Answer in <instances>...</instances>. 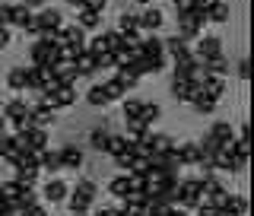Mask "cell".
I'll return each mask as SVG.
<instances>
[{"label":"cell","instance_id":"obj_45","mask_svg":"<svg viewBox=\"0 0 254 216\" xmlns=\"http://www.w3.org/2000/svg\"><path fill=\"white\" fill-rule=\"evenodd\" d=\"M235 73L242 76V79H251V61H248V58H242V61L235 64Z\"/></svg>","mask_w":254,"mask_h":216},{"label":"cell","instance_id":"obj_54","mask_svg":"<svg viewBox=\"0 0 254 216\" xmlns=\"http://www.w3.org/2000/svg\"><path fill=\"white\" fill-rule=\"evenodd\" d=\"M137 3H143V6H146V3H153V0H137Z\"/></svg>","mask_w":254,"mask_h":216},{"label":"cell","instance_id":"obj_24","mask_svg":"<svg viewBox=\"0 0 254 216\" xmlns=\"http://www.w3.org/2000/svg\"><path fill=\"white\" fill-rule=\"evenodd\" d=\"M22 115H29L26 99H10L3 105V118H6V121H16V118H22Z\"/></svg>","mask_w":254,"mask_h":216},{"label":"cell","instance_id":"obj_53","mask_svg":"<svg viewBox=\"0 0 254 216\" xmlns=\"http://www.w3.org/2000/svg\"><path fill=\"white\" fill-rule=\"evenodd\" d=\"M3 127H6V118H3V111H0V131H3Z\"/></svg>","mask_w":254,"mask_h":216},{"label":"cell","instance_id":"obj_8","mask_svg":"<svg viewBox=\"0 0 254 216\" xmlns=\"http://www.w3.org/2000/svg\"><path fill=\"white\" fill-rule=\"evenodd\" d=\"M51 73L58 76V83H61V86H76V79H79L76 67H73L70 61H61V64H54V67H51Z\"/></svg>","mask_w":254,"mask_h":216},{"label":"cell","instance_id":"obj_5","mask_svg":"<svg viewBox=\"0 0 254 216\" xmlns=\"http://www.w3.org/2000/svg\"><path fill=\"white\" fill-rule=\"evenodd\" d=\"M58 153H61V169H83L86 156H83V149H79L76 143H67V146L58 149Z\"/></svg>","mask_w":254,"mask_h":216},{"label":"cell","instance_id":"obj_25","mask_svg":"<svg viewBox=\"0 0 254 216\" xmlns=\"http://www.w3.org/2000/svg\"><path fill=\"white\" fill-rule=\"evenodd\" d=\"M137 118L153 127L159 118H162V105H159V102H143V108H140V115H137Z\"/></svg>","mask_w":254,"mask_h":216},{"label":"cell","instance_id":"obj_20","mask_svg":"<svg viewBox=\"0 0 254 216\" xmlns=\"http://www.w3.org/2000/svg\"><path fill=\"white\" fill-rule=\"evenodd\" d=\"M203 73L206 76H229V64L222 54H216V58H210V61H203Z\"/></svg>","mask_w":254,"mask_h":216},{"label":"cell","instance_id":"obj_1","mask_svg":"<svg viewBox=\"0 0 254 216\" xmlns=\"http://www.w3.org/2000/svg\"><path fill=\"white\" fill-rule=\"evenodd\" d=\"M203 26H206V13L203 10H188V13H178V35L194 42V38L203 35Z\"/></svg>","mask_w":254,"mask_h":216},{"label":"cell","instance_id":"obj_43","mask_svg":"<svg viewBox=\"0 0 254 216\" xmlns=\"http://www.w3.org/2000/svg\"><path fill=\"white\" fill-rule=\"evenodd\" d=\"M86 51H89L92 58H99V54L105 51V38H102V35H95V38H86Z\"/></svg>","mask_w":254,"mask_h":216},{"label":"cell","instance_id":"obj_17","mask_svg":"<svg viewBox=\"0 0 254 216\" xmlns=\"http://www.w3.org/2000/svg\"><path fill=\"white\" fill-rule=\"evenodd\" d=\"M29 115H32V124L35 127H48V124H54V108H48L38 102L35 108H29Z\"/></svg>","mask_w":254,"mask_h":216},{"label":"cell","instance_id":"obj_16","mask_svg":"<svg viewBox=\"0 0 254 216\" xmlns=\"http://www.w3.org/2000/svg\"><path fill=\"white\" fill-rule=\"evenodd\" d=\"M203 95H210V99H222V92H226V76H203Z\"/></svg>","mask_w":254,"mask_h":216},{"label":"cell","instance_id":"obj_33","mask_svg":"<svg viewBox=\"0 0 254 216\" xmlns=\"http://www.w3.org/2000/svg\"><path fill=\"white\" fill-rule=\"evenodd\" d=\"M38 165H16V181H19V185H35V178H38Z\"/></svg>","mask_w":254,"mask_h":216},{"label":"cell","instance_id":"obj_35","mask_svg":"<svg viewBox=\"0 0 254 216\" xmlns=\"http://www.w3.org/2000/svg\"><path fill=\"white\" fill-rule=\"evenodd\" d=\"M108 127H95V131L89 134V146L92 149H99V153H105V143H108Z\"/></svg>","mask_w":254,"mask_h":216},{"label":"cell","instance_id":"obj_41","mask_svg":"<svg viewBox=\"0 0 254 216\" xmlns=\"http://www.w3.org/2000/svg\"><path fill=\"white\" fill-rule=\"evenodd\" d=\"M121 108H124V118H137L140 115V108H143V102L140 99H121Z\"/></svg>","mask_w":254,"mask_h":216},{"label":"cell","instance_id":"obj_40","mask_svg":"<svg viewBox=\"0 0 254 216\" xmlns=\"http://www.w3.org/2000/svg\"><path fill=\"white\" fill-rule=\"evenodd\" d=\"M118 29H121V32H140V26H137V13H121V16H118Z\"/></svg>","mask_w":254,"mask_h":216},{"label":"cell","instance_id":"obj_22","mask_svg":"<svg viewBox=\"0 0 254 216\" xmlns=\"http://www.w3.org/2000/svg\"><path fill=\"white\" fill-rule=\"evenodd\" d=\"M51 48L54 45H48V42L38 38V42L32 45V64H42V67H48V64H51Z\"/></svg>","mask_w":254,"mask_h":216},{"label":"cell","instance_id":"obj_46","mask_svg":"<svg viewBox=\"0 0 254 216\" xmlns=\"http://www.w3.org/2000/svg\"><path fill=\"white\" fill-rule=\"evenodd\" d=\"M67 207H70V213H89V207H92V204H83V201H76V197H70Z\"/></svg>","mask_w":254,"mask_h":216},{"label":"cell","instance_id":"obj_50","mask_svg":"<svg viewBox=\"0 0 254 216\" xmlns=\"http://www.w3.org/2000/svg\"><path fill=\"white\" fill-rule=\"evenodd\" d=\"M10 45V26H0V48Z\"/></svg>","mask_w":254,"mask_h":216},{"label":"cell","instance_id":"obj_4","mask_svg":"<svg viewBox=\"0 0 254 216\" xmlns=\"http://www.w3.org/2000/svg\"><path fill=\"white\" fill-rule=\"evenodd\" d=\"M162 22H165V16L159 13L153 3H146V10L137 13V26H140V32H159V29H162Z\"/></svg>","mask_w":254,"mask_h":216},{"label":"cell","instance_id":"obj_48","mask_svg":"<svg viewBox=\"0 0 254 216\" xmlns=\"http://www.w3.org/2000/svg\"><path fill=\"white\" fill-rule=\"evenodd\" d=\"M83 6H89V10H95V13H102V10L108 6V0H86Z\"/></svg>","mask_w":254,"mask_h":216},{"label":"cell","instance_id":"obj_44","mask_svg":"<svg viewBox=\"0 0 254 216\" xmlns=\"http://www.w3.org/2000/svg\"><path fill=\"white\" fill-rule=\"evenodd\" d=\"M13 146H16V137H13V134H3V131H0V156H10L13 153Z\"/></svg>","mask_w":254,"mask_h":216},{"label":"cell","instance_id":"obj_13","mask_svg":"<svg viewBox=\"0 0 254 216\" xmlns=\"http://www.w3.org/2000/svg\"><path fill=\"white\" fill-rule=\"evenodd\" d=\"M70 64L76 67V73H79V76H92L95 70H99V64H95V58H92L89 51H86V48H83V51H79V54H76V58L70 61Z\"/></svg>","mask_w":254,"mask_h":216},{"label":"cell","instance_id":"obj_28","mask_svg":"<svg viewBox=\"0 0 254 216\" xmlns=\"http://www.w3.org/2000/svg\"><path fill=\"white\" fill-rule=\"evenodd\" d=\"M124 121H127V137L130 140H140V137H146V134L153 131V127L146 121H140V118H124Z\"/></svg>","mask_w":254,"mask_h":216},{"label":"cell","instance_id":"obj_12","mask_svg":"<svg viewBox=\"0 0 254 216\" xmlns=\"http://www.w3.org/2000/svg\"><path fill=\"white\" fill-rule=\"evenodd\" d=\"M175 153H178L181 165H197L200 162V146H197V143H175Z\"/></svg>","mask_w":254,"mask_h":216},{"label":"cell","instance_id":"obj_52","mask_svg":"<svg viewBox=\"0 0 254 216\" xmlns=\"http://www.w3.org/2000/svg\"><path fill=\"white\" fill-rule=\"evenodd\" d=\"M67 3H70V6H76V10H79V6H83L86 0H67Z\"/></svg>","mask_w":254,"mask_h":216},{"label":"cell","instance_id":"obj_42","mask_svg":"<svg viewBox=\"0 0 254 216\" xmlns=\"http://www.w3.org/2000/svg\"><path fill=\"white\" fill-rule=\"evenodd\" d=\"M146 178L143 172H127V181H130V191H146Z\"/></svg>","mask_w":254,"mask_h":216},{"label":"cell","instance_id":"obj_21","mask_svg":"<svg viewBox=\"0 0 254 216\" xmlns=\"http://www.w3.org/2000/svg\"><path fill=\"white\" fill-rule=\"evenodd\" d=\"M108 194H111V197H118V201H124V197L130 194V181H127V172L108 181Z\"/></svg>","mask_w":254,"mask_h":216},{"label":"cell","instance_id":"obj_32","mask_svg":"<svg viewBox=\"0 0 254 216\" xmlns=\"http://www.w3.org/2000/svg\"><path fill=\"white\" fill-rule=\"evenodd\" d=\"M146 140H149V146H153V153H165V149L175 146V140L169 137V134H153V131H149Z\"/></svg>","mask_w":254,"mask_h":216},{"label":"cell","instance_id":"obj_34","mask_svg":"<svg viewBox=\"0 0 254 216\" xmlns=\"http://www.w3.org/2000/svg\"><path fill=\"white\" fill-rule=\"evenodd\" d=\"M86 102H89V105H95V108L108 105V95H105V86H102V83H95L92 89L86 92Z\"/></svg>","mask_w":254,"mask_h":216},{"label":"cell","instance_id":"obj_14","mask_svg":"<svg viewBox=\"0 0 254 216\" xmlns=\"http://www.w3.org/2000/svg\"><path fill=\"white\" fill-rule=\"evenodd\" d=\"M206 22H229V3L226 0H210V6H206Z\"/></svg>","mask_w":254,"mask_h":216},{"label":"cell","instance_id":"obj_10","mask_svg":"<svg viewBox=\"0 0 254 216\" xmlns=\"http://www.w3.org/2000/svg\"><path fill=\"white\" fill-rule=\"evenodd\" d=\"M38 169H45V172H51V175H58V172H64L61 169V153L58 149H38Z\"/></svg>","mask_w":254,"mask_h":216},{"label":"cell","instance_id":"obj_30","mask_svg":"<svg viewBox=\"0 0 254 216\" xmlns=\"http://www.w3.org/2000/svg\"><path fill=\"white\" fill-rule=\"evenodd\" d=\"M210 134L219 140V146H222V143H232V140H235V131H232V124H229V121H216V124L210 127Z\"/></svg>","mask_w":254,"mask_h":216},{"label":"cell","instance_id":"obj_47","mask_svg":"<svg viewBox=\"0 0 254 216\" xmlns=\"http://www.w3.org/2000/svg\"><path fill=\"white\" fill-rule=\"evenodd\" d=\"M175 3V10L178 13H188V10H194V0H172Z\"/></svg>","mask_w":254,"mask_h":216},{"label":"cell","instance_id":"obj_7","mask_svg":"<svg viewBox=\"0 0 254 216\" xmlns=\"http://www.w3.org/2000/svg\"><path fill=\"white\" fill-rule=\"evenodd\" d=\"M140 51L146 54V58H165V42L156 32H146V38H140Z\"/></svg>","mask_w":254,"mask_h":216},{"label":"cell","instance_id":"obj_38","mask_svg":"<svg viewBox=\"0 0 254 216\" xmlns=\"http://www.w3.org/2000/svg\"><path fill=\"white\" fill-rule=\"evenodd\" d=\"M102 86H105V95H108V102H121L124 99V86L121 83H118V79L115 76H111V79H105V83H102Z\"/></svg>","mask_w":254,"mask_h":216},{"label":"cell","instance_id":"obj_9","mask_svg":"<svg viewBox=\"0 0 254 216\" xmlns=\"http://www.w3.org/2000/svg\"><path fill=\"white\" fill-rule=\"evenodd\" d=\"M165 42V54H169L172 61H178V58H188L190 54V48H188V38H181L178 32H175L172 38H162Z\"/></svg>","mask_w":254,"mask_h":216},{"label":"cell","instance_id":"obj_15","mask_svg":"<svg viewBox=\"0 0 254 216\" xmlns=\"http://www.w3.org/2000/svg\"><path fill=\"white\" fill-rule=\"evenodd\" d=\"M73 197H76V201H83V204H92L95 197H99V188H95V181L83 178V181H76V188H73Z\"/></svg>","mask_w":254,"mask_h":216},{"label":"cell","instance_id":"obj_31","mask_svg":"<svg viewBox=\"0 0 254 216\" xmlns=\"http://www.w3.org/2000/svg\"><path fill=\"white\" fill-rule=\"evenodd\" d=\"M6 86H10L13 92H26V67H13L10 73H6Z\"/></svg>","mask_w":254,"mask_h":216},{"label":"cell","instance_id":"obj_26","mask_svg":"<svg viewBox=\"0 0 254 216\" xmlns=\"http://www.w3.org/2000/svg\"><path fill=\"white\" fill-rule=\"evenodd\" d=\"M54 99H58V108L76 105V86H58V89H54Z\"/></svg>","mask_w":254,"mask_h":216},{"label":"cell","instance_id":"obj_49","mask_svg":"<svg viewBox=\"0 0 254 216\" xmlns=\"http://www.w3.org/2000/svg\"><path fill=\"white\" fill-rule=\"evenodd\" d=\"M0 26H10V3H0Z\"/></svg>","mask_w":254,"mask_h":216},{"label":"cell","instance_id":"obj_23","mask_svg":"<svg viewBox=\"0 0 254 216\" xmlns=\"http://www.w3.org/2000/svg\"><path fill=\"white\" fill-rule=\"evenodd\" d=\"M232 213H248V201L245 197H226V204L219 207V216H232Z\"/></svg>","mask_w":254,"mask_h":216},{"label":"cell","instance_id":"obj_6","mask_svg":"<svg viewBox=\"0 0 254 216\" xmlns=\"http://www.w3.org/2000/svg\"><path fill=\"white\" fill-rule=\"evenodd\" d=\"M216 54H222V38H216V35H200V42H197V58H200V61H210V58H216Z\"/></svg>","mask_w":254,"mask_h":216},{"label":"cell","instance_id":"obj_3","mask_svg":"<svg viewBox=\"0 0 254 216\" xmlns=\"http://www.w3.org/2000/svg\"><path fill=\"white\" fill-rule=\"evenodd\" d=\"M35 19H38V35H42V32H54V29L64 26V16H61V10H54V6H38Z\"/></svg>","mask_w":254,"mask_h":216},{"label":"cell","instance_id":"obj_19","mask_svg":"<svg viewBox=\"0 0 254 216\" xmlns=\"http://www.w3.org/2000/svg\"><path fill=\"white\" fill-rule=\"evenodd\" d=\"M115 79H118V83L124 86V92H130L133 86H137V79H140V76L133 73V70L127 67V64H118V67H115Z\"/></svg>","mask_w":254,"mask_h":216},{"label":"cell","instance_id":"obj_18","mask_svg":"<svg viewBox=\"0 0 254 216\" xmlns=\"http://www.w3.org/2000/svg\"><path fill=\"white\" fill-rule=\"evenodd\" d=\"M76 26L83 29H102V13L89 10V6H79V16H76Z\"/></svg>","mask_w":254,"mask_h":216},{"label":"cell","instance_id":"obj_27","mask_svg":"<svg viewBox=\"0 0 254 216\" xmlns=\"http://www.w3.org/2000/svg\"><path fill=\"white\" fill-rule=\"evenodd\" d=\"M172 99L175 102H190V79L172 76Z\"/></svg>","mask_w":254,"mask_h":216},{"label":"cell","instance_id":"obj_29","mask_svg":"<svg viewBox=\"0 0 254 216\" xmlns=\"http://www.w3.org/2000/svg\"><path fill=\"white\" fill-rule=\"evenodd\" d=\"M32 16V10L26 3H10V26H16V29H22L26 26V19Z\"/></svg>","mask_w":254,"mask_h":216},{"label":"cell","instance_id":"obj_39","mask_svg":"<svg viewBox=\"0 0 254 216\" xmlns=\"http://www.w3.org/2000/svg\"><path fill=\"white\" fill-rule=\"evenodd\" d=\"M190 105H194L197 115H213V111H216V99H210V95H200V99H194Z\"/></svg>","mask_w":254,"mask_h":216},{"label":"cell","instance_id":"obj_11","mask_svg":"<svg viewBox=\"0 0 254 216\" xmlns=\"http://www.w3.org/2000/svg\"><path fill=\"white\" fill-rule=\"evenodd\" d=\"M67 194H70V188L64 185L61 178H51L45 185V201L48 204H64V201H67Z\"/></svg>","mask_w":254,"mask_h":216},{"label":"cell","instance_id":"obj_36","mask_svg":"<svg viewBox=\"0 0 254 216\" xmlns=\"http://www.w3.org/2000/svg\"><path fill=\"white\" fill-rule=\"evenodd\" d=\"M102 38H105V51H118V48L124 45V32H121V29H108V32H102Z\"/></svg>","mask_w":254,"mask_h":216},{"label":"cell","instance_id":"obj_51","mask_svg":"<svg viewBox=\"0 0 254 216\" xmlns=\"http://www.w3.org/2000/svg\"><path fill=\"white\" fill-rule=\"evenodd\" d=\"M22 3H26L29 10H38V6H45V0H22Z\"/></svg>","mask_w":254,"mask_h":216},{"label":"cell","instance_id":"obj_2","mask_svg":"<svg viewBox=\"0 0 254 216\" xmlns=\"http://www.w3.org/2000/svg\"><path fill=\"white\" fill-rule=\"evenodd\" d=\"M200 194H203L200 178H185V181H178V207L194 210V207L200 204Z\"/></svg>","mask_w":254,"mask_h":216},{"label":"cell","instance_id":"obj_37","mask_svg":"<svg viewBox=\"0 0 254 216\" xmlns=\"http://www.w3.org/2000/svg\"><path fill=\"white\" fill-rule=\"evenodd\" d=\"M121 149H127V134H108L105 153H108V156H115V153H121Z\"/></svg>","mask_w":254,"mask_h":216}]
</instances>
